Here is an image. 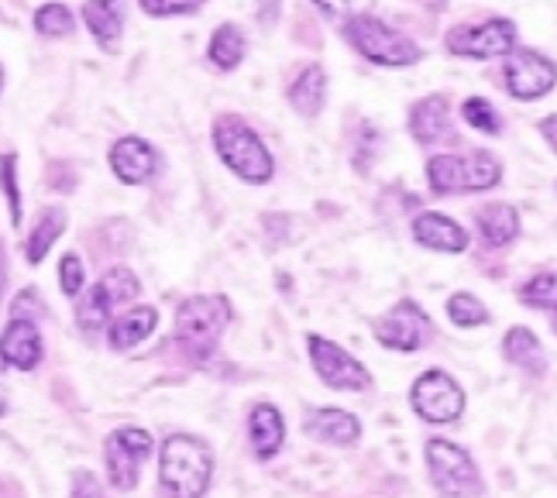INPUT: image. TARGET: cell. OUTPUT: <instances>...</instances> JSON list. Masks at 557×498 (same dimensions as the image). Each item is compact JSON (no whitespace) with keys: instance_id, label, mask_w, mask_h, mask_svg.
<instances>
[{"instance_id":"17","label":"cell","mask_w":557,"mask_h":498,"mask_svg":"<svg viewBox=\"0 0 557 498\" xmlns=\"http://www.w3.org/2000/svg\"><path fill=\"white\" fill-rule=\"evenodd\" d=\"M331 97V76L324 62H304L289 79H286V103L293 107L296 117L317 121L324 114Z\"/></svg>"},{"instance_id":"41","label":"cell","mask_w":557,"mask_h":498,"mask_svg":"<svg viewBox=\"0 0 557 498\" xmlns=\"http://www.w3.org/2000/svg\"><path fill=\"white\" fill-rule=\"evenodd\" d=\"M4 413H8V396L0 393V416H4Z\"/></svg>"},{"instance_id":"12","label":"cell","mask_w":557,"mask_h":498,"mask_svg":"<svg viewBox=\"0 0 557 498\" xmlns=\"http://www.w3.org/2000/svg\"><path fill=\"white\" fill-rule=\"evenodd\" d=\"M307 354L317 378L334 393H369L375 385L369 368L324 334H307Z\"/></svg>"},{"instance_id":"18","label":"cell","mask_w":557,"mask_h":498,"mask_svg":"<svg viewBox=\"0 0 557 498\" xmlns=\"http://www.w3.org/2000/svg\"><path fill=\"white\" fill-rule=\"evenodd\" d=\"M0 358L14 372H35L41 358H46V340H41L38 323L11 316L4 334H0Z\"/></svg>"},{"instance_id":"45","label":"cell","mask_w":557,"mask_h":498,"mask_svg":"<svg viewBox=\"0 0 557 498\" xmlns=\"http://www.w3.org/2000/svg\"><path fill=\"white\" fill-rule=\"evenodd\" d=\"M554 192H557V183H554Z\"/></svg>"},{"instance_id":"36","label":"cell","mask_w":557,"mask_h":498,"mask_svg":"<svg viewBox=\"0 0 557 498\" xmlns=\"http://www.w3.org/2000/svg\"><path fill=\"white\" fill-rule=\"evenodd\" d=\"M41 313V302H38V292L35 289H25L14 296V307H11V316H21V320H35Z\"/></svg>"},{"instance_id":"32","label":"cell","mask_w":557,"mask_h":498,"mask_svg":"<svg viewBox=\"0 0 557 498\" xmlns=\"http://www.w3.org/2000/svg\"><path fill=\"white\" fill-rule=\"evenodd\" d=\"M210 0H138V8L145 17L169 21V17H193L200 14Z\"/></svg>"},{"instance_id":"31","label":"cell","mask_w":557,"mask_h":498,"mask_svg":"<svg viewBox=\"0 0 557 498\" xmlns=\"http://www.w3.org/2000/svg\"><path fill=\"white\" fill-rule=\"evenodd\" d=\"M0 192H4L11 224L21 227L25 221V203H21V186H17V151H0Z\"/></svg>"},{"instance_id":"33","label":"cell","mask_w":557,"mask_h":498,"mask_svg":"<svg viewBox=\"0 0 557 498\" xmlns=\"http://www.w3.org/2000/svg\"><path fill=\"white\" fill-rule=\"evenodd\" d=\"M59 289L70 299H79V292L87 289V265H83L76 251H66L59 258Z\"/></svg>"},{"instance_id":"27","label":"cell","mask_w":557,"mask_h":498,"mask_svg":"<svg viewBox=\"0 0 557 498\" xmlns=\"http://www.w3.org/2000/svg\"><path fill=\"white\" fill-rule=\"evenodd\" d=\"M76 11L70 4H62V0H49V4H41L32 17V28L35 35L49 38V41H66L76 35Z\"/></svg>"},{"instance_id":"10","label":"cell","mask_w":557,"mask_h":498,"mask_svg":"<svg viewBox=\"0 0 557 498\" xmlns=\"http://www.w3.org/2000/svg\"><path fill=\"white\" fill-rule=\"evenodd\" d=\"M410 406L423 423L451 426L465 416L468 396L451 372H444V368H426V372H420L410 385Z\"/></svg>"},{"instance_id":"9","label":"cell","mask_w":557,"mask_h":498,"mask_svg":"<svg viewBox=\"0 0 557 498\" xmlns=\"http://www.w3.org/2000/svg\"><path fill=\"white\" fill-rule=\"evenodd\" d=\"M520 46V28L512 17H482V21H465L444 35V49L458 59H506Z\"/></svg>"},{"instance_id":"35","label":"cell","mask_w":557,"mask_h":498,"mask_svg":"<svg viewBox=\"0 0 557 498\" xmlns=\"http://www.w3.org/2000/svg\"><path fill=\"white\" fill-rule=\"evenodd\" d=\"M70 498H107V491H103L97 474L79 471V474H73V495Z\"/></svg>"},{"instance_id":"30","label":"cell","mask_w":557,"mask_h":498,"mask_svg":"<svg viewBox=\"0 0 557 498\" xmlns=\"http://www.w3.org/2000/svg\"><path fill=\"white\" fill-rule=\"evenodd\" d=\"M517 299L523 307L537 313H557V272H533L527 283L517 289Z\"/></svg>"},{"instance_id":"20","label":"cell","mask_w":557,"mask_h":498,"mask_svg":"<svg viewBox=\"0 0 557 498\" xmlns=\"http://www.w3.org/2000/svg\"><path fill=\"white\" fill-rule=\"evenodd\" d=\"M307 437L317 440V444H327V447H355L361 440V420L355 413L341 406H320V409H310V416L304 423Z\"/></svg>"},{"instance_id":"39","label":"cell","mask_w":557,"mask_h":498,"mask_svg":"<svg viewBox=\"0 0 557 498\" xmlns=\"http://www.w3.org/2000/svg\"><path fill=\"white\" fill-rule=\"evenodd\" d=\"M278 21V0H259V25L272 28Z\"/></svg>"},{"instance_id":"40","label":"cell","mask_w":557,"mask_h":498,"mask_svg":"<svg viewBox=\"0 0 557 498\" xmlns=\"http://www.w3.org/2000/svg\"><path fill=\"white\" fill-rule=\"evenodd\" d=\"M4 292H8V248L0 241V299H4Z\"/></svg>"},{"instance_id":"37","label":"cell","mask_w":557,"mask_h":498,"mask_svg":"<svg viewBox=\"0 0 557 498\" xmlns=\"http://www.w3.org/2000/svg\"><path fill=\"white\" fill-rule=\"evenodd\" d=\"M310 4L327 21H345L351 14V0H310Z\"/></svg>"},{"instance_id":"13","label":"cell","mask_w":557,"mask_h":498,"mask_svg":"<svg viewBox=\"0 0 557 498\" xmlns=\"http://www.w3.org/2000/svg\"><path fill=\"white\" fill-rule=\"evenodd\" d=\"M156 440L145 426H117L103 440V468L107 482L117 491H132L141 478V464L152 453Z\"/></svg>"},{"instance_id":"14","label":"cell","mask_w":557,"mask_h":498,"mask_svg":"<svg viewBox=\"0 0 557 498\" xmlns=\"http://www.w3.org/2000/svg\"><path fill=\"white\" fill-rule=\"evenodd\" d=\"M107 165L121 186H148L162 172V151L145 135H121L107 148Z\"/></svg>"},{"instance_id":"6","label":"cell","mask_w":557,"mask_h":498,"mask_svg":"<svg viewBox=\"0 0 557 498\" xmlns=\"http://www.w3.org/2000/svg\"><path fill=\"white\" fill-rule=\"evenodd\" d=\"M423 458H426L431 485L437 488L441 498H482L485 491L482 471L461 444L434 437V440H426Z\"/></svg>"},{"instance_id":"34","label":"cell","mask_w":557,"mask_h":498,"mask_svg":"<svg viewBox=\"0 0 557 498\" xmlns=\"http://www.w3.org/2000/svg\"><path fill=\"white\" fill-rule=\"evenodd\" d=\"M379 145H382V135L366 121V124H361V138H358L355 148H351V165L361 172V176H369L372 162L379 159Z\"/></svg>"},{"instance_id":"2","label":"cell","mask_w":557,"mask_h":498,"mask_svg":"<svg viewBox=\"0 0 557 498\" xmlns=\"http://www.w3.org/2000/svg\"><path fill=\"white\" fill-rule=\"evenodd\" d=\"M341 35H345V46L355 55H361L379 70H410L417 62H423V46L417 38L369 11H351L341 21Z\"/></svg>"},{"instance_id":"19","label":"cell","mask_w":557,"mask_h":498,"mask_svg":"<svg viewBox=\"0 0 557 498\" xmlns=\"http://www.w3.org/2000/svg\"><path fill=\"white\" fill-rule=\"evenodd\" d=\"M471 224L479 231V241L492 251L517 245L523 234V216L512 203H482L471 213Z\"/></svg>"},{"instance_id":"24","label":"cell","mask_w":557,"mask_h":498,"mask_svg":"<svg viewBox=\"0 0 557 498\" xmlns=\"http://www.w3.org/2000/svg\"><path fill=\"white\" fill-rule=\"evenodd\" d=\"M503 358L520 368L523 375L541 378L547 372V354H544V344L537 337V331L527 327V323H512V327L503 334Z\"/></svg>"},{"instance_id":"11","label":"cell","mask_w":557,"mask_h":498,"mask_svg":"<svg viewBox=\"0 0 557 498\" xmlns=\"http://www.w3.org/2000/svg\"><path fill=\"white\" fill-rule=\"evenodd\" d=\"M503 90L520 103H537L557 90V62L541 49L517 46L503 59Z\"/></svg>"},{"instance_id":"26","label":"cell","mask_w":557,"mask_h":498,"mask_svg":"<svg viewBox=\"0 0 557 498\" xmlns=\"http://www.w3.org/2000/svg\"><path fill=\"white\" fill-rule=\"evenodd\" d=\"M66 234V210L62 207H41L35 224L25 234V258L28 265H41L49 258V251L55 248L59 237Z\"/></svg>"},{"instance_id":"43","label":"cell","mask_w":557,"mask_h":498,"mask_svg":"<svg viewBox=\"0 0 557 498\" xmlns=\"http://www.w3.org/2000/svg\"><path fill=\"white\" fill-rule=\"evenodd\" d=\"M550 327H554V334H557V313L550 316Z\"/></svg>"},{"instance_id":"21","label":"cell","mask_w":557,"mask_h":498,"mask_svg":"<svg viewBox=\"0 0 557 498\" xmlns=\"http://www.w3.org/2000/svg\"><path fill=\"white\" fill-rule=\"evenodd\" d=\"M156 327H159V310L148 307V302H132L103 331H107V344L114 351H135L138 344H145L156 334Z\"/></svg>"},{"instance_id":"16","label":"cell","mask_w":557,"mask_h":498,"mask_svg":"<svg viewBox=\"0 0 557 498\" xmlns=\"http://www.w3.org/2000/svg\"><path fill=\"white\" fill-rule=\"evenodd\" d=\"M410 237L417 248L437 251V254H465L471 245L468 227L458 224L451 213H441V210H420L410 221Z\"/></svg>"},{"instance_id":"28","label":"cell","mask_w":557,"mask_h":498,"mask_svg":"<svg viewBox=\"0 0 557 498\" xmlns=\"http://www.w3.org/2000/svg\"><path fill=\"white\" fill-rule=\"evenodd\" d=\"M461 121L471 127V132H479L485 138H499L506 132V117L496 103H492L488 97H465L461 100Z\"/></svg>"},{"instance_id":"44","label":"cell","mask_w":557,"mask_h":498,"mask_svg":"<svg viewBox=\"0 0 557 498\" xmlns=\"http://www.w3.org/2000/svg\"><path fill=\"white\" fill-rule=\"evenodd\" d=\"M4 368H8V364H4V358H0V372H4Z\"/></svg>"},{"instance_id":"3","label":"cell","mask_w":557,"mask_h":498,"mask_svg":"<svg viewBox=\"0 0 557 498\" xmlns=\"http://www.w3.org/2000/svg\"><path fill=\"white\" fill-rule=\"evenodd\" d=\"M213 482V450L197 433H169L159 450V491L165 498H203Z\"/></svg>"},{"instance_id":"5","label":"cell","mask_w":557,"mask_h":498,"mask_svg":"<svg viewBox=\"0 0 557 498\" xmlns=\"http://www.w3.org/2000/svg\"><path fill=\"white\" fill-rule=\"evenodd\" d=\"M234 320V307L224 292H200L180 302L176 310V344L186 358L207 361L218 351L224 331Z\"/></svg>"},{"instance_id":"15","label":"cell","mask_w":557,"mask_h":498,"mask_svg":"<svg viewBox=\"0 0 557 498\" xmlns=\"http://www.w3.org/2000/svg\"><path fill=\"white\" fill-rule=\"evenodd\" d=\"M406 132L423 148H434L444 141H455V117H451V97L447 94H426L410 103L406 111Z\"/></svg>"},{"instance_id":"38","label":"cell","mask_w":557,"mask_h":498,"mask_svg":"<svg viewBox=\"0 0 557 498\" xmlns=\"http://www.w3.org/2000/svg\"><path fill=\"white\" fill-rule=\"evenodd\" d=\"M537 132H541V138L547 141V148L557 155V114L541 117V121H537Z\"/></svg>"},{"instance_id":"4","label":"cell","mask_w":557,"mask_h":498,"mask_svg":"<svg viewBox=\"0 0 557 498\" xmlns=\"http://www.w3.org/2000/svg\"><path fill=\"white\" fill-rule=\"evenodd\" d=\"M426 186L434 197H461V192H488L503 183V159L488 148L437 151L426 159Z\"/></svg>"},{"instance_id":"1","label":"cell","mask_w":557,"mask_h":498,"mask_svg":"<svg viewBox=\"0 0 557 498\" xmlns=\"http://www.w3.org/2000/svg\"><path fill=\"white\" fill-rule=\"evenodd\" d=\"M213 155L245 186H269L275 179V155L259 135V127L242 114H218L210 124Z\"/></svg>"},{"instance_id":"42","label":"cell","mask_w":557,"mask_h":498,"mask_svg":"<svg viewBox=\"0 0 557 498\" xmlns=\"http://www.w3.org/2000/svg\"><path fill=\"white\" fill-rule=\"evenodd\" d=\"M0 94H4V66H0Z\"/></svg>"},{"instance_id":"7","label":"cell","mask_w":557,"mask_h":498,"mask_svg":"<svg viewBox=\"0 0 557 498\" xmlns=\"http://www.w3.org/2000/svg\"><path fill=\"white\" fill-rule=\"evenodd\" d=\"M79 307H76V320L87 331H103L124 307H132L141 296V278L127 269V265H114L107 269L90 289L79 292Z\"/></svg>"},{"instance_id":"8","label":"cell","mask_w":557,"mask_h":498,"mask_svg":"<svg viewBox=\"0 0 557 498\" xmlns=\"http://www.w3.org/2000/svg\"><path fill=\"white\" fill-rule=\"evenodd\" d=\"M372 334L385 351L417 354L437 340V323L417 299H399L382 316L372 320Z\"/></svg>"},{"instance_id":"22","label":"cell","mask_w":557,"mask_h":498,"mask_svg":"<svg viewBox=\"0 0 557 498\" xmlns=\"http://www.w3.org/2000/svg\"><path fill=\"white\" fill-rule=\"evenodd\" d=\"M248 444L259 461H272L286 444V420L275 402H255L248 409Z\"/></svg>"},{"instance_id":"25","label":"cell","mask_w":557,"mask_h":498,"mask_svg":"<svg viewBox=\"0 0 557 498\" xmlns=\"http://www.w3.org/2000/svg\"><path fill=\"white\" fill-rule=\"evenodd\" d=\"M248 49H251V41L245 28L234 25V21H224V25H218L207 38V62H210V70H218V73H234V70H242V62L248 59Z\"/></svg>"},{"instance_id":"23","label":"cell","mask_w":557,"mask_h":498,"mask_svg":"<svg viewBox=\"0 0 557 498\" xmlns=\"http://www.w3.org/2000/svg\"><path fill=\"white\" fill-rule=\"evenodd\" d=\"M83 25L97 41L100 52H117L124 41V8L117 0H83L79 8Z\"/></svg>"},{"instance_id":"29","label":"cell","mask_w":557,"mask_h":498,"mask_svg":"<svg viewBox=\"0 0 557 498\" xmlns=\"http://www.w3.org/2000/svg\"><path fill=\"white\" fill-rule=\"evenodd\" d=\"M444 313L461 331H475V327H488V323H492V310L485 307V302L475 292H465V289L447 296Z\"/></svg>"}]
</instances>
